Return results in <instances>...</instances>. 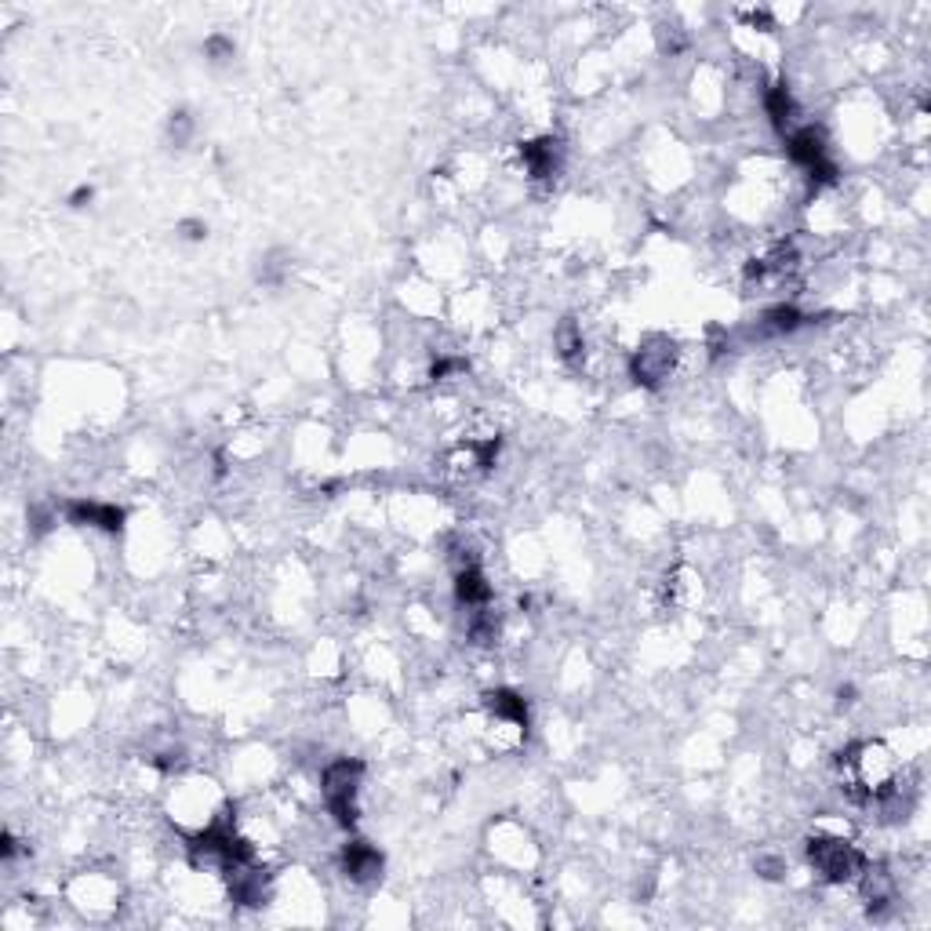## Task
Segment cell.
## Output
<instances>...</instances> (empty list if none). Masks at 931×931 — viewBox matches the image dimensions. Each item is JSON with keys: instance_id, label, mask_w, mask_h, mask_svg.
Returning a JSON list of instances; mask_svg holds the SVG:
<instances>
[{"instance_id": "obj_1", "label": "cell", "mask_w": 931, "mask_h": 931, "mask_svg": "<svg viewBox=\"0 0 931 931\" xmlns=\"http://www.w3.org/2000/svg\"><path fill=\"white\" fill-rule=\"evenodd\" d=\"M808 862L826 884H851L859 881V873L866 870V855L848 837H830V833L811 837Z\"/></svg>"}, {"instance_id": "obj_2", "label": "cell", "mask_w": 931, "mask_h": 931, "mask_svg": "<svg viewBox=\"0 0 931 931\" xmlns=\"http://www.w3.org/2000/svg\"><path fill=\"white\" fill-rule=\"evenodd\" d=\"M364 768L357 761H335L324 771V801L328 811L335 815L339 826H353L357 822V793H361Z\"/></svg>"}, {"instance_id": "obj_3", "label": "cell", "mask_w": 931, "mask_h": 931, "mask_svg": "<svg viewBox=\"0 0 931 931\" xmlns=\"http://www.w3.org/2000/svg\"><path fill=\"white\" fill-rule=\"evenodd\" d=\"M677 368V346L670 339H651L633 353V379L641 386H662Z\"/></svg>"}, {"instance_id": "obj_4", "label": "cell", "mask_w": 931, "mask_h": 931, "mask_svg": "<svg viewBox=\"0 0 931 931\" xmlns=\"http://www.w3.org/2000/svg\"><path fill=\"white\" fill-rule=\"evenodd\" d=\"M790 157L793 164H801L811 179H833V164L826 153V142L815 128H801L790 135Z\"/></svg>"}, {"instance_id": "obj_5", "label": "cell", "mask_w": 931, "mask_h": 931, "mask_svg": "<svg viewBox=\"0 0 931 931\" xmlns=\"http://www.w3.org/2000/svg\"><path fill=\"white\" fill-rule=\"evenodd\" d=\"M342 870H346V877L357 884H368V881H379L382 873V855L371 844L357 841V844H346V851H342Z\"/></svg>"}, {"instance_id": "obj_6", "label": "cell", "mask_w": 931, "mask_h": 931, "mask_svg": "<svg viewBox=\"0 0 931 931\" xmlns=\"http://www.w3.org/2000/svg\"><path fill=\"white\" fill-rule=\"evenodd\" d=\"M70 521L91 524V528H102V531H121L124 513L117 510V506H110V502H73Z\"/></svg>"}, {"instance_id": "obj_7", "label": "cell", "mask_w": 931, "mask_h": 931, "mask_svg": "<svg viewBox=\"0 0 931 931\" xmlns=\"http://www.w3.org/2000/svg\"><path fill=\"white\" fill-rule=\"evenodd\" d=\"M455 593H459V601L466 604V608H484V604L491 601L488 579H484V571L473 561L462 564L459 575H455Z\"/></svg>"}, {"instance_id": "obj_8", "label": "cell", "mask_w": 931, "mask_h": 931, "mask_svg": "<svg viewBox=\"0 0 931 931\" xmlns=\"http://www.w3.org/2000/svg\"><path fill=\"white\" fill-rule=\"evenodd\" d=\"M488 713L499 724H510V728H528V706H524L521 695H517V691H510V688L491 691V695H488Z\"/></svg>"}, {"instance_id": "obj_9", "label": "cell", "mask_w": 931, "mask_h": 931, "mask_svg": "<svg viewBox=\"0 0 931 931\" xmlns=\"http://www.w3.org/2000/svg\"><path fill=\"white\" fill-rule=\"evenodd\" d=\"M521 161L524 168H528L531 179H550L553 171H557V142L553 139H535V142H524L521 146Z\"/></svg>"}, {"instance_id": "obj_10", "label": "cell", "mask_w": 931, "mask_h": 931, "mask_svg": "<svg viewBox=\"0 0 931 931\" xmlns=\"http://www.w3.org/2000/svg\"><path fill=\"white\" fill-rule=\"evenodd\" d=\"M764 106H768V117L775 121L779 131H786L793 124V99H790V91H786V84H775V88L768 91Z\"/></svg>"}, {"instance_id": "obj_11", "label": "cell", "mask_w": 931, "mask_h": 931, "mask_svg": "<svg viewBox=\"0 0 931 931\" xmlns=\"http://www.w3.org/2000/svg\"><path fill=\"white\" fill-rule=\"evenodd\" d=\"M557 342H561V357L564 361H575L582 353V335L575 331V324H564L561 335H557Z\"/></svg>"}, {"instance_id": "obj_12", "label": "cell", "mask_w": 931, "mask_h": 931, "mask_svg": "<svg viewBox=\"0 0 931 931\" xmlns=\"http://www.w3.org/2000/svg\"><path fill=\"white\" fill-rule=\"evenodd\" d=\"M171 135H175V142H186V135H190V117H186V113H175V117H171Z\"/></svg>"}]
</instances>
